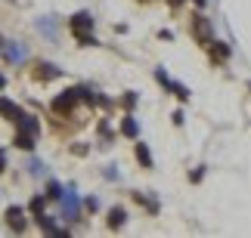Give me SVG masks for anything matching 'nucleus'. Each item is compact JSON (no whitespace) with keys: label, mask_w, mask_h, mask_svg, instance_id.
Wrapping results in <instances>:
<instances>
[{"label":"nucleus","mask_w":251,"mask_h":238,"mask_svg":"<svg viewBox=\"0 0 251 238\" xmlns=\"http://www.w3.org/2000/svg\"><path fill=\"white\" fill-rule=\"evenodd\" d=\"M189 28H192V37H196L201 46H211V43H214V28H211V22H208V19L201 16V13L192 16Z\"/></svg>","instance_id":"nucleus-1"},{"label":"nucleus","mask_w":251,"mask_h":238,"mask_svg":"<svg viewBox=\"0 0 251 238\" xmlns=\"http://www.w3.org/2000/svg\"><path fill=\"white\" fill-rule=\"evenodd\" d=\"M90 28H93V16H90V13H78V16L72 19V31H75V37H78L81 43H87V46L96 43L93 34H90Z\"/></svg>","instance_id":"nucleus-2"},{"label":"nucleus","mask_w":251,"mask_h":238,"mask_svg":"<svg viewBox=\"0 0 251 238\" xmlns=\"http://www.w3.org/2000/svg\"><path fill=\"white\" fill-rule=\"evenodd\" d=\"M75 102H78V90H65L62 96L53 99V111H59V115H69L75 108Z\"/></svg>","instance_id":"nucleus-3"},{"label":"nucleus","mask_w":251,"mask_h":238,"mask_svg":"<svg viewBox=\"0 0 251 238\" xmlns=\"http://www.w3.org/2000/svg\"><path fill=\"white\" fill-rule=\"evenodd\" d=\"M6 226H9V229H13V232H25V214H22V207H9V211H6Z\"/></svg>","instance_id":"nucleus-4"},{"label":"nucleus","mask_w":251,"mask_h":238,"mask_svg":"<svg viewBox=\"0 0 251 238\" xmlns=\"http://www.w3.org/2000/svg\"><path fill=\"white\" fill-rule=\"evenodd\" d=\"M16 124H19V130H22V133H31V136H37V130H41V124H37V118L25 115V111L16 118Z\"/></svg>","instance_id":"nucleus-5"},{"label":"nucleus","mask_w":251,"mask_h":238,"mask_svg":"<svg viewBox=\"0 0 251 238\" xmlns=\"http://www.w3.org/2000/svg\"><path fill=\"white\" fill-rule=\"evenodd\" d=\"M34 78L37 81H53V78H59V68H56V65H50V62H41L34 68Z\"/></svg>","instance_id":"nucleus-6"},{"label":"nucleus","mask_w":251,"mask_h":238,"mask_svg":"<svg viewBox=\"0 0 251 238\" xmlns=\"http://www.w3.org/2000/svg\"><path fill=\"white\" fill-rule=\"evenodd\" d=\"M0 115H3L6 121H16L19 115H22V108H19L16 102H9V99H0Z\"/></svg>","instance_id":"nucleus-7"},{"label":"nucleus","mask_w":251,"mask_h":238,"mask_svg":"<svg viewBox=\"0 0 251 238\" xmlns=\"http://www.w3.org/2000/svg\"><path fill=\"white\" fill-rule=\"evenodd\" d=\"M16 146L25 149V151H31V149H34V136H31V133H22V130H19V133H16Z\"/></svg>","instance_id":"nucleus-8"},{"label":"nucleus","mask_w":251,"mask_h":238,"mask_svg":"<svg viewBox=\"0 0 251 238\" xmlns=\"http://www.w3.org/2000/svg\"><path fill=\"white\" fill-rule=\"evenodd\" d=\"M137 158H140V164H143V167H152V155H149L146 142H137Z\"/></svg>","instance_id":"nucleus-9"},{"label":"nucleus","mask_w":251,"mask_h":238,"mask_svg":"<svg viewBox=\"0 0 251 238\" xmlns=\"http://www.w3.org/2000/svg\"><path fill=\"white\" fill-rule=\"evenodd\" d=\"M121 133H124V136H137V121H133V118H124V124H121Z\"/></svg>","instance_id":"nucleus-10"},{"label":"nucleus","mask_w":251,"mask_h":238,"mask_svg":"<svg viewBox=\"0 0 251 238\" xmlns=\"http://www.w3.org/2000/svg\"><path fill=\"white\" fill-rule=\"evenodd\" d=\"M65 214H69L72 220H75V216H78V201H75V195H72V192L65 195Z\"/></svg>","instance_id":"nucleus-11"},{"label":"nucleus","mask_w":251,"mask_h":238,"mask_svg":"<svg viewBox=\"0 0 251 238\" xmlns=\"http://www.w3.org/2000/svg\"><path fill=\"white\" fill-rule=\"evenodd\" d=\"M121 223H124V211H121V207H115V211L109 214V226L115 229V226H121Z\"/></svg>","instance_id":"nucleus-12"},{"label":"nucleus","mask_w":251,"mask_h":238,"mask_svg":"<svg viewBox=\"0 0 251 238\" xmlns=\"http://www.w3.org/2000/svg\"><path fill=\"white\" fill-rule=\"evenodd\" d=\"M6 56H9V59H22V56H25V50H22V46H9V50H6Z\"/></svg>","instance_id":"nucleus-13"},{"label":"nucleus","mask_w":251,"mask_h":238,"mask_svg":"<svg viewBox=\"0 0 251 238\" xmlns=\"http://www.w3.org/2000/svg\"><path fill=\"white\" fill-rule=\"evenodd\" d=\"M47 195H50V198H62V189H59V183H50V186H47Z\"/></svg>","instance_id":"nucleus-14"},{"label":"nucleus","mask_w":251,"mask_h":238,"mask_svg":"<svg viewBox=\"0 0 251 238\" xmlns=\"http://www.w3.org/2000/svg\"><path fill=\"white\" fill-rule=\"evenodd\" d=\"M31 211L34 214H44V198H31Z\"/></svg>","instance_id":"nucleus-15"},{"label":"nucleus","mask_w":251,"mask_h":238,"mask_svg":"<svg viewBox=\"0 0 251 238\" xmlns=\"http://www.w3.org/2000/svg\"><path fill=\"white\" fill-rule=\"evenodd\" d=\"M214 50H217V56H220V59H226V56H229V50H226L224 43H214Z\"/></svg>","instance_id":"nucleus-16"},{"label":"nucleus","mask_w":251,"mask_h":238,"mask_svg":"<svg viewBox=\"0 0 251 238\" xmlns=\"http://www.w3.org/2000/svg\"><path fill=\"white\" fill-rule=\"evenodd\" d=\"M3 170H6V151L0 149V173H3Z\"/></svg>","instance_id":"nucleus-17"},{"label":"nucleus","mask_w":251,"mask_h":238,"mask_svg":"<svg viewBox=\"0 0 251 238\" xmlns=\"http://www.w3.org/2000/svg\"><path fill=\"white\" fill-rule=\"evenodd\" d=\"M6 87V78H3V74H0V90H3Z\"/></svg>","instance_id":"nucleus-18"},{"label":"nucleus","mask_w":251,"mask_h":238,"mask_svg":"<svg viewBox=\"0 0 251 238\" xmlns=\"http://www.w3.org/2000/svg\"><path fill=\"white\" fill-rule=\"evenodd\" d=\"M171 3H174V6H180V3H183V0H171Z\"/></svg>","instance_id":"nucleus-19"},{"label":"nucleus","mask_w":251,"mask_h":238,"mask_svg":"<svg viewBox=\"0 0 251 238\" xmlns=\"http://www.w3.org/2000/svg\"><path fill=\"white\" fill-rule=\"evenodd\" d=\"M196 3H199V6H205V0H196Z\"/></svg>","instance_id":"nucleus-20"}]
</instances>
